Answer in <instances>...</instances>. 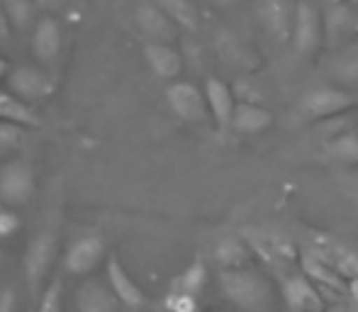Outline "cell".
Wrapping results in <instances>:
<instances>
[{
    "label": "cell",
    "mask_w": 358,
    "mask_h": 312,
    "mask_svg": "<svg viewBox=\"0 0 358 312\" xmlns=\"http://www.w3.org/2000/svg\"><path fill=\"white\" fill-rule=\"evenodd\" d=\"M166 98H169L171 110L185 122H205L208 120V98H205V93H200L198 85L188 83V80H173L166 88Z\"/></svg>",
    "instance_id": "obj_7"
},
{
    "label": "cell",
    "mask_w": 358,
    "mask_h": 312,
    "mask_svg": "<svg viewBox=\"0 0 358 312\" xmlns=\"http://www.w3.org/2000/svg\"><path fill=\"white\" fill-rule=\"evenodd\" d=\"M8 88L24 103H39L54 93V80L37 66H17L10 69Z\"/></svg>",
    "instance_id": "obj_9"
},
{
    "label": "cell",
    "mask_w": 358,
    "mask_h": 312,
    "mask_svg": "<svg viewBox=\"0 0 358 312\" xmlns=\"http://www.w3.org/2000/svg\"><path fill=\"white\" fill-rule=\"evenodd\" d=\"M166 308H169V312H198V298H193V295L169 293Z\"/></svg>",
    "instance_id": "obj_30"
},
{
    "label": "cell",
    "mask_w": 358,
    "mask_h": 312,
    "mask_svg": "<svg viewBox=\"0 0 358 312\" xmlns=\"http://www.w3.org/2000/svg\"><path fill=\"white\" fill-rule=\"evenodd\" d=\"M34 5L42 10H54L57 13V10H62L66 5V0H34Z\"/></svg>",
    "instance_id": "obj_34"
},
{
    "label": "cell",
    "mask_w": 358,
    "mask_h": 312,
    "mask_svg": "<svg viewBox=\"0 0 358 312\" xmlns=\"http://www.w3.org/2000/svg\"><path fill=\"white\" fill-rule=\"evenodd\" d=\"M54 259H57V236L49 229H42L39 234H34L27 244V251H24V281H27L29 295L39 300V295L47 288V276L54 266Z\"/></svg>",
    "instance_id": "obj_3"
},
{
    "label": "cell",
    "mask_w": 358,
    "mask_h": 312,
    "mask_svg": "<svg viewBox=\"0 0 358 312\" xmlns=\"http://www.w3.org/2000/svg\"><path fill=\"white\" fill-rule=\"evenodd\" d=\"M334 73L341 80H346V83H354V80H358V49H351L349 54H344V57L336 62Z\"/></svg>",
    "instance_id": "obj_28"
},
{
    "label": "cell",
    "mask_w": 358,
    "mask_h": 312,
    "mask_svg": "<svg viewBox=\"0 0 358 312\" xmlns=\"http://www.w3.org/2000/svg\"><path fill=\"white\" fill-rule=\"evenodd\" d=\"M37 312H64V276L57 274L37 300Z\"/></svg>",
    "instance_id": "obj_27"
},
{
    "label": "cell",
    "mask_w": 358,
    "mask_h": 312,
    "mask_svg": "<svg viewBox=\"0 0 358 312\" xmlns=\"http://www.w3.org/2000/svg\"><path fill=\"white\" fill-rule=\"evenodd\" d=\"M203 93H205V98H208V108H210V113L215 115L217 125H222V127L231 125L236 103H234V93H231L229 85L220 78H208L205 80Z\"/></svg>",
    "instance_id": "obj_17"
},
{
    "label": "cell",
    "mask_w": 358,
    "mask_h": 312,
    "mask_svg": "<svg viewBox=\"0 0 358 312\" xmlns=\"http://www.w3.org/2000/svg\"><path fill=\"white\" fill-rule=\"evenodd\" d=\"M27 142V127L0 120V159H15Z\"/></svg>",
    "instance_id": "obj_25"
},
{
    "label": "cell",
    "mask_w": 358,
    "mask_h": 312,
    "mask_svg": "<svg viewBox=\"0 0 358 312\" xmlns=\"http://www.w3.org/2000/svg\"><path fill=\"white\" fill-rule=\"evenodd\" d=\"M249 244L241 234H227L217 241L215 259L222 269H239L249 261Z\"/></svg>",
    "instance_id": "obj_20"
},
{
    "label": "cell",
    "mask_w": 358,
    "mask_h": 312,
    "mask_svg": "<svg viewBox=\"0 0 358 312\" xmlns=\"http://www.w3.org/2000/svg\"><path fill=\"white\" fill-rule=\"evenodd\" d=\"M8 73H10V66H8V62H5V59L0 57V80H3V78H8Z\"/></svg>",
    "instance_id": "obj_35"
},
{
    "label": "cell",
    "mask_w": 358,
    "mask_h": 312,
    "mask_svg": "<svg viewBox=\"0 0 358 312\" xmlns=\"http://www.w3.org/2000/svg\"><path fill=\"white\" fill-rule=\"evenodd\" d=\"M280 290H283V300L290 312H322L324 300H322L320 290L312 285L310 276L305 274H290L280 278Z\"/></svg>",
    "instance_id": "obj_11"
},
{
    "label": "cell",
    "mask_w": 358,
    "mask_h": 312,
    "mask_svg": "<svg viewBox=\"0 0 358 312\" xmlns=\"http://www.w3.org/2000/svg\"><path fill=\"white\" fill-rule=\"evenodd\" d=\"M34 169L24 159H10L0 169V203L5 208L27 205L34 195Z\"/></svg>",
    "instance_id": "obj_5"
},
{
    "label": "cell",
    "mask_w": 358,
    "mask_h": 312,
    "mask_svg": "<svg viewBox=\"0 0 358 312\" xmlns=\"http://www.w3.org/2000/svg\"><path fill=\"white\" fill-rule=\"evenodd\" d=\"M3 269H5V251L0 249V274H3Z\"/></svg>",
    "instance_id": "obj_37"
},
{
    "label": "cell",
    "mask_w": 358,
    "mask_h": 312,
    "mask_svg": "<svg viewBox=\"0 0 358 312\" xmlns=\"http://www.w3.org/2000/svg\"><path fill=\"white\" fill-rule=\"evenodd\" d=\"M324 152L336 161H344V164H358V132L351 129L346 134H339L334 139H327Z\"/></svg>",
    "instance_id": "obj_26"
},
{
    "label": "cell",
    "mask_w": 358,
    "mask_h": 312,
    "mask_svg": "<svg viewBox=\"0 0 358 312\" xmlns=\"http://www.w3.org/2000/svg\"><path fill=\"white\" fill-rule=\"evenodd\" d=\"M0 120L22 125V127H37L39 125L34 110L10 90H0Z\"/></svg>",
    "instance_id": "obj_21"
},
{
    "label": "cell",
    "mask_w": 358,
    "mask_h": 312,
    "mask_svg": "<svg viewBox=\"0 0 358 312\" xmlns=\"http://www.w3.org/2000/svg\"><path fill=\"white\" fill-rule=\"evenodd\" d=\"M13 39V24H10L8 15H5L3 5H0V49H5Z\"/></svg>",
    "instance_id": "obj_33"
},
{
    "label": "cell",
    "mask_w": 358,
    "mask_h": 312,
    "mask_svg": "<svg viewBox=\"0 0 358 312\" xmlns=\"http://www.w3.org/2000/svg\"><path fill=\"white\" fill-rule=\"evenodd\" d=\"M358 32V8L351 3H334L327 15L329 39H344Z\"/></svg>",
    "instance_id": "obj_18"
},
{
    "label": "cell",
    "mask_w": 358,
    "mask_h": 312,
    "mask_svg": "<svg viewBox=\"0 0 358 312\" xmlns=\"http://www.w3.org/2000/svg\"><path fill=\"white\" fill-rule=\"evenodd\" d=\"M20 227H22V222H20V215L15 213L13 208L0 210V239H10V236H15L20 232Z\"/></svg>",
    "instance_id": "obj_29"
},
{
    "label": "cell",
    "mask_w": 358,
    "mask_h": 312,
    "mask_svg": "<svg viewBox=\"0 0 358 312\" xmlns=\"http://www.w3.org/2000/svg\"><path fill=\"white\" fill-rule=\"evenodd\" d=\"M76 312H122L124 308L117 303L108 283L98 278H88L76 290Z\"/></svg>",
    "instance_id": "obj_14"
},
{
    "label": "cell",
    "mask_w": 358,
    "mask_h": 312,
    "mask_svg": "<svg viewBox=\"0 0 358 312\" xmlns=\"http://www.w3.org/2000/svg\"><path fill=\"white\" fill-rule=\"evenodd\" d=\"M139 32L146 37V42L171 44L178 37V24L164 13L156 3H142L134 13Z\"/></svg>",
    "instance_id": "obj_13"
},
{
    "label": "cell",
    "mask_w": 358,
    "mask_h": 312,
    "mask_svg": "<svg viewBox=\"0 0 358 312\" xmlns=\"http://www.w3.org/2000/svg\"><path fill=\"white\" fill-rule=\"evenodd\" d=\"M17 310V293L13 285L0 283V312H15Z\"/></svg>",
    "instance_id": "obj_32"
},
{
    "label": "cell",
    "mask_w": 358,
    "mask_h": 312,
    "mask_svg": "<svg viewBox=\"0 0 358 312\" xmlns=\"http://www.w3.org/2000/svg\"><path fill=\"white\" fill-rule=\"evenodd\" d=\"M144 59L149 64V69L156 73L159 78L173 80L180 76L183 71V59L176 52L171 44H161V42H146L144 44Z\"/></svg>",
    "instance_id": "obj_16"
},
{
    "label": "cell",
    "mask_w": 358,
    "mask_h": 312,
    "mask_svg": "<svg viewBox=\"0 0 358 312\" xmlns=\"http://www.w3.org/2000/svg\"><path fill=\"white\" fill-rule=\"evenodd\" d=\"M292 44L295 52L302 57H310L312 52H317V47L322 44V17L320 10L315 5H310L307 0L297 3L295 8V20H292Z\"/></svg>",
    "instance_id": "obj_8"
},
{
    "label": "cell",
    "mask_w": 358,
    "mask_h": 312,
    "mask_svg": "<svg viewBox=\"0 0 358 312\" xmlns=\"http://www.w3.org/2000/svg\"><path fill=\"white\" fill-rule=\"evenodd\" d=\"M220 288L234 308L244 312H273V293L266 278L246 269H222Z\"/></svg>",
    "instance_id": "obj_1"
},
{
    "label": "cell",
    "mask_w": 358,
    "mask_h": 312,
    "mask_svg": "<svg viewBox=\"0 0 358 312\" xmlns=\"http://www.w3.org/2000/svg\"><path fill=\"white\" fill-rule=\"evenodd\" d=\"M215 5H220V8H229L231 3H234V0H213Z\"/></svg>",
    "instance_id": "obj_36"
},
{
    "label": "cell",
    "mask_w": 358,
    "mask_h": 312,
    "mask_svg": "<svg viewBox=\"0 0 358 312\" xmlns=\"http://www.w3.org/2000/svg\"><path fill=\"white\" fill-rule=\"evenodd\" d=\"M271 125V113L264 110L256 103H239L234 108V118H231V127L241 134H256L264 132Z\"/></svg>",
    "instance_id": "obj_19"
},
{
    "label": "cell",
    "mask_w": 358,
    "mask_h": 312,
    "mask_svg": "<svg viewBox=\"0 0 358 312\" xmlns=\"http://www.w3.org/2000/svg\"><path fill=\"white\" fill-rule=\"evenodd\" d=\"M105 283L113 290V295L117 298V303L122 305L127 312H139L149 305L146 293L139 288V283L127 274V269L122 266V261L115 254H110L105 259Z\"/></svg>",
    "instance_id": "obj_6"
},
{
    "label": "cell",
    "mask_w": 358,
    "mask_h": 312,
    "mask_svg": "<svg viewBox=\"0 0 358 312\" xmlns=\"http://www.w3.org/2000/svg\"><path fill=\"white\" fill-rule=\"evenodd\" d=\"M5 15L15 32H27L37 24V5L34 0H0Z\"/></svg>",
    "instance_id": "obj_23"
},
{
    "label": "cell",
    "mask_w": 358,
    "mask_h": 312,
    "mask_svg": "<svg viewBox=\"0 0 358 312\" xmlns=\"http://www.w3.org/2000/svg\"><path fill=\"white\" fill-rule=\"evenodd\" d=\"M354 105V98L339 88H315L310 93L302 95L300 100V113L312 120H327L341 115Z\"/></svg>",
    "instance_id": "obj_10"
},
{
    "label": "cell",
    "mask_w": 358,
    "mask_h": 312,
    "mask_svg": "<svg viewBox=\"0 0 358 312\" xmlns=\"http://www.w3.org/2000/svg\"><path fill=\"white\" fill-rule=\"evenodd\" d=\"M241 236L246 239L249 249L268 266L271 271L280 274V278L295 274L297 266V246L283 232H275L268 227H244Z\"/></svg>",
    "instance_id": "obj_2"
},
{
    "label": "cell",
    "mask_w": 358,
    "mask_h": 312,
    "mask_svg": "<svg viewBox=\"0 0 358 312\" xmlns=\"http://www.w3.org/2000/svg\"><path fill=\"white\" fill-rule=\"evenodd\" d=\"M331 3H346V0H331ZM349 3H351V5H356V8H358V0H349Z\"/></svg>",
    "instance_id": "obj_38"
},
{
    "label": "cell",
    "mask_w": 358,
    "mask_h": 312,
    "mask_svg": "<svg viewBox=\"0 0 358 312\" xmlns=\"http://www.w3.org/2000/svg\"><path fill=\"white\" fill-rule=\"evenodd\" d=\"M64 44V32L62 24L52 15H44L37 20V24L32 27V57L44 66H52L62 54Z\"/></svg>",
    "instance_id": "obj_12"
},
{
    "label": "cell",
    "mask_w": 358,
    "mask_h": 312,
    "mask_svg": "<svg viewBox=\"0 0 358 312\" xmlns=\"http://www.w3.org/2000/svg\"><path fill=\"white\" fill-rule=\"evenodd\" d=\"M151 3L159 5L178 27L190 29V32L198 29V10L193 8L190 0H151Z\"/></svg>",
    "instance_id": "obj_24"
},
{
    "label": "cell",
    "mask_w": 358,
    "mask_h": 312,
    "mask_svg": "<svg viewBox=\"0 0 358 312\" xmlns=\"http://www.w3.org/2000/svg\"><path fill=\"white\" fill-rule=\"evenodd\" d=\"M259 20L271 37L278 42H285L292 37V20H295V8L287 0H261Z\"/></svg>",
    "instance_id": "obj_15"
},
{
    "label": "cell",
    "mask_w": 358,
    "mask_h": 312,
    "mask_svg": "<svg viewBox=\"0 0 358 312\" xmlns=\"http://www.w3.org/2000/svg\"><path fill=\"white\" fill-rule=\"evenodd\" d=\"M103 259H108V246H105L103 236L98 232L80 234L66 246L64 274L76 276V278H85V276H90L103 264Z\"/></svg>",
    "instance_id": "obj_4"
},
{
    "label": "cell",
    "mask_w": 358,
    "mask_h": 312,
    "mask_svg": "<svg viewBox=\"0 0 358 312\" xmlns=\"http://www.w3.org/2000/svg\"><path fill=\"white\" fill-rule=\"evenodd\" d=\"M351 129H354V122L346 118H336V115L334 118H327L324 125H322V132H324L327 139H334V137H339V134L351 132Z\"/></svg>",
    "instance_id": "obj_31"
},
{
    "label": "cell",
    "mask_w": 358,
    "mask_h": 312,
    "mask_svg": "<svg viewBox=\"0 0 358 312\" xmlns=\"http://www.w3.org/2000/svg\"><path fill=\"white\" fill-rule=\"evenodd\" d=\"M205 283H208V269H205V264L198 259V261H193V264H190L180 276H176L173 283H171V293L200 298Z\"/></svg>",
    "instance_id": "obj_22"
}]
</instances>
